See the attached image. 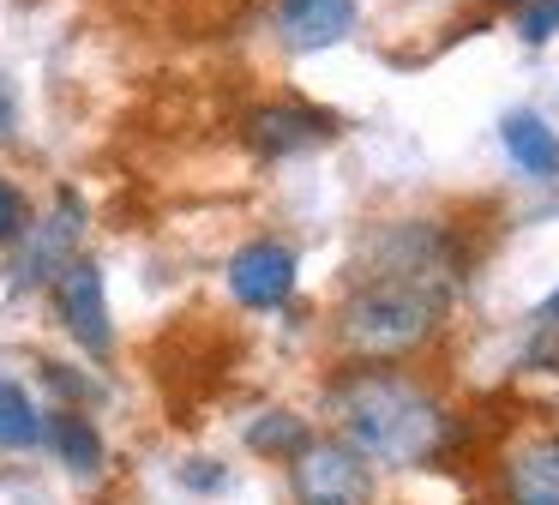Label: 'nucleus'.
I'll return each mask as SVG.
<instances>
[{
    "mask_svg": "<svg viewBox=\"0 0 559 505\" xmlns=\"http://www.w3.org/2000/svg\"><path fill=\"white\" fill-rule=\"evenodd\" d=\"M331 409L343 421V439L361 457L391 469H415L445 445V409L421 391V385L397 379V373H355L331 391Z\"/></svg>",
    "mask_w": 559,
    "mask_h": 505,
    "instance_id": "1",
    "label": "nucleus"
},
{
    "mask_svg": "<svg viewBox=\"0 0 559 505\" xmlns=\"http://www.w3.org/2000/svg\"><path fill=\"white\" fill-rule=\"evenodd\" d=\"M397 271V265H391ZM445 313V289L433 277H415V271H397V277H373L361 295H349L343 307V337H349L361 355H403V349L427 343Z\"/></svg>",
    "mask_w": 559,
    "mask_h": 505,
    "instance_id": "2",
    "label": "nucleus"
},
{
    "mask_svg": "<svg viewBox=\"0 0 559 505\" xmlns=\"http://www.w3.org/2000/svg\"><path fill=\"white\" fill-rule=\"evenodd\" d=\"M295 505H373V469L349 439H307L289 457Z\"/></svg>",
    "mask_w": 559,
    "mask_h": 505,
    "instance_id": "3",
    "label": "nucleus"
},
{
    "mask_svg": "<svg viewBox=\"0 0 559 505\" xmlns=\"http://www.w3.org/2000/svg\"><path fill=\"white\" fill-rule=\"evenodd\" d=\"M55 307H61V325L73 331V343L85 355L109 361L115 349V325H109V295H103V271L91 259H67L55 271Z\"/></svg>",
    "mask_w": 559,
    "mask_h": 505,
    "instance_id": "4",
    "label": "nucleus"
},
{
    "mask_svg": "<svg viewBox=\"0 0 559 505\" xmlns=\"http://www.w3.org/2000/svg\"><path fill=\"white\" fill-rule=\"evenodd\" d=\"M229 295L253 313H277L295 295V252L283 240H253L229 259Z\"/></svg>",
    "mask_w": 559,
    "mask_h": 505,
    "instance_id": "5",
    "label": "nucleus"
},
{
    "mask_svg": "<svg viewBox=\"0 0 559 505\" xmlns=\"http://www.w3.org/2000/svg\"><path fill=\"white\" fill-rule=\"evenodd\" d=\"M37 228V223H31ZM79 228H85V204L73 199V192H61V204H55V216L31 235V247H25V259L13 265V283L19 289H31V283H49L55 271H61L67 259H73V240H79Z\"/></svg>",
    "mask_w": 559,
    "mask_h": 505,
    "instance_id": "6",
    "label": "nucleus"
},
{
    "mask_svg": "<svg viewBox=\"0 0 559 505\" xmlns=\"http://www.w3.org/2000/svg\"><path fill=\"white\" fill-rule=\"evenodd\" d=\"M247 139L265 156H295V151H313L319 139H331V120L313 115V108H295V103H271V108L247 115Z\"/></svg>",
    "mask_w": 559,
    "mask_h": 505,
    "instance_id": "7",
    "label": "nucleus"
},
{
    "mask_svg": "<svg viewBox=\"0 0 559 505\" xmlns=\"http://www.w3.org/2000/svg\"><path fill=\"white\" fill-rule=\"evenodd\" d=\"M277 31L289 48H331L355 31V0H277Z\"/></svg>",
    "mask_w": 559,
    "mask_h": 505,
    "instance_id": "8",
    "label": "nucleus"
},
{
    "mask_svg": "<svg viewBox=\"0 0 559 505\" xmlns=\"http://www.w3.org/2000/svg\"><path fill=\"white\" fill-rule=\"evenodd\" d=\"M506 505H559V439L542 433V439L518 445L506 457Z\"/></svg>",
    "mask_w": 559,
    "mask_h": 505,
    "instance_id": "9",
    "label": "nucleus"
},
{
    "mask_svg": "<svg viewBox=\"0 0 559 505\" xmlns=\"http://www.w3.org/2000/svg\"><path fill=\"white\" fill-rule=\"evenodd\" d=\"M499 139H506L511 163H518L523 175H535V180H559V132L547 127L542 115H530V108L506 115V120H499Z\"/></svg>",
    "mask_w": 559,
    "mask_h": 505,
    "instance_id": "10",
    "label": "nucleus"
},
{
    "mask_svg": "<svg viewBox=\"0 0 559 505\" xmlns=\"http://www.w3.org/2000/svg\"><path fill=\"white\" fill-rule=\"evenodd\" d=\"M43 439L55 445V457H61L73 475H97L103 469V433L91 427L79 409H61L55 421H43Z\"/></svg>",
    "mask_w": 559,
    "mask_h": 505,
    "instance_id": "11",
    "label": "nucleus"
},
{
    "mask_svg": "<svg viewBox=\"0 0 559 505\" xmlns=\"http://www.w3.org/2000/svg\"><path fill=\"white\" fill-rule=\"evenodd\" d=\"M43 445V415L25 397V385L0 379V451H37Z\"/></svg>",
    "mask_w": 559,
    "mask_h": 505,
    "instance_id": "12",
    "label": "nucleus"
},
{
    "mask_svg": "<svg viewBox=\"0 0 559 505\" xmlns=\"http://www.w3.org/2000/svg\"><path fill=\"white\" fill-rule=\"evenodd\" d=\"M307 439H313V433H307V421L289 415V409H271V415H259L253 427H247V445H253L259 457H295Z\"/></svg>",
    "mask_w": 559,
    "mask_h": 505,
    "instance_id": "13",
    "label": "nucleus"
},
{
    "mask_svg": "<svg viewBox=\"0 0 559 505\" xmlns=\"http://www.w3.org/2000/svg\"><path fill=\"white\" fill-rule=\"evenodd\" d=\"M25 235H31V199L13 180H0V247H19Z\"/></svg>",
    "mask_w": 559,
    "mask_h": 505,
    "instance_id": "14",
    "label": "nucleus"
},
{
    "mask_svg": "<svg viewBox=\"0 0 559 505\" xmlns=\"http://www.w3.org/2000/svg\"><path fill=\"white\" fill-rule=\"evenodd\" d=\"M518 36H523V43H554V36H559V0H523Z\"/></svg>",
    "mask_w": 559,
    "mask_h": 505,
    "instance_id": "15",
    "label": "nucleus"
},
{
    "mask_svg": "<svg viewBox=\"0 0 559 505\" xmlns=\"http://www.w3.org/2000/svg\"><path fill=\"white\" fill-rule=\"evenodd\" d=\"M19 139V91H13V79L0 72V144H13Z\"/></svg>",
    "mask_w": 559,
    "mask_h": 505,
    "instance_id": "16",
    "label": "nucleus"
},
{
    "mask_svg": "<svg viewBox=\"0 0 559 505\" xmlns=\"http://www.w3.org/2000/svg\"><path fill=\"white\" fill-rule=\"evenodd\" d=\"M49 385H55V391H67V397H91V385L73 379V373H61V367H49Z\"/></svg>",
    "mask_w": 559,
    "mask_h": 505,
    "instance_id": "17",
    "label": "nucleus"
},
{
    "mask_svg": "<svg viewBox=\"0 0 559 505\" xmlns=\"http://www.w3.org/2000/svg\"><path fill=\"white\" fill-rule=\"evenodd\" d=\"M187 481L193 488H223V469H187Z\"/></svg>",
    "mask_w": 559,
    "mask_h": 505,
    "instance_id": "18",
    "label": "nucleus"
},
{
    "mask_svg": "<svg viewBox=\"0 0 559 505\" xmlns=\"http://www.w3.org/2000/svg\"><path fill=\"white\" fill-rule=\"evenodd\" d=\"M535 325H542V331H554V325H559V295H554V301H547V307H542V313H535Z\"/></svg>",
    "mask_w": 559,
    "mask_h": 505,
    "instance_id": "19",
    "label": "nucleus"
},
{
    "mask_svg": "<svg viewBox=\"0 0 559 505\" xmlns=\"http://www.w3.org/2000/svg\"><path fill=\"white\" fill-rule=\"evenodd\" d=\"M499 7H523V0H499Z\"/></svg>",
    "mask_w": 559,
    "mask_h": 505,
    "instance_id": "20",
    "label": "nucleus"
}]
</instances>
